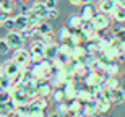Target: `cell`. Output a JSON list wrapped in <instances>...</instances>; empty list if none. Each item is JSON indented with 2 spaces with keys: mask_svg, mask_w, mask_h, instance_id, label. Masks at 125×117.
I'll return each mask as SVG.
<instances>
[{
  "mask_svg": "<svg viewBox=\"0 0 125 117\" xmlns=\"http://www.w3.org/2000/svg\"><path fill=\"white\" fill-rule=\"evenodd\" d=\"M76 98H78L83 104L88 103V101H91V99H94L93 98V93L89 91L88 86H84V88H78V91H76Z\"/></svg>",
  "mask_w": 125,
  "mask_h": 117,
  "instance_id": "cell-21",
  "label": "cell"
},
{
  "mask_svg": "<svg viewBox=\"0 0 125 117\" xmlns=\"http://www.w3.org/2000/svg\"><path fill=\"white\" fill-rule=\"evenodd\" d=\"M41 41L44 42L46 46H47V44H55V34L51 31V33H47V34H44V36H41Z\"/></svg>",
  "mask_w": 125,
  "mask_h": 117,
  "instance_id": "cell-40",
  "label": "cell"
},
{
  "mask_svg": "<svg viewBox=\"0 0 125 117\" xmlns=\"http://www.w3.org/2000/svg\"><path fill=\"white\" fill-rule=\"evenodd\" d=\"M55 111L59 114H60V116H68L70 114V111H68V104H65L63 101H62V103H57V106H55Z\"/></svg>",
  "mask_w": 125,
  "mask_h": 117,
  "instance_id": "cell-38",
  "label": "cell"
},
{
  "mask_svg": "<svg viewBox=\"0 0 125 117\" xmlns=\"http://www.w3.org/2000/svg\"><path fill=\"white\" fill-rule=\"evenodd\" d=\"M104 72H106L107 76H119L122 73V68H120V65L117 64V60H115V62H109Z\"/></svg>",
  "mask_w": 125,
  "mask_h": 117,
  "instance_id": "cell-22",
  "label": "cell"
},
{
  "mask_svg": "<svg viewBox=\"0 0 125 117\" xmlns=\"http://www.w3.org/2000/svg\"><path fill=\"white\" fill-rule=\"evenodd\" d=\"M59 57V44H47L46 49H44V59H47V60H54V59H57Z\"/></svg>",
  "mask_w": 125,
  "mask_h": 117,
  "instance_id": "cell-17",
  "label": "cell"
},
{
  "mask_svg": "<svg viewBox=\"0 0 125 117\" xmlns=\"http://www.w3.org/2000/svg\"><path fill=\"white\" fill-rule=\"evenodd\" d=\"M52 101H54V103H62V101H65V93H63V89L62 88H54V91H52Z\"/></svg>",
  "mask_w": 125,
  "mask_h": 117,
  "instance_id": "cell-31",
  "label": "cell"
},
{
  "mask_svg": "<svg viewBox=\"0 0 125 117\" xmlns=\"http://www.w3.org/2000/svg\"><path fill=\"white\" fill-rule=\"evenodd\" d=\"M115 8H117L115 0H99V3H97V10L106 15H112Z\"/></svg>",
  "mask_w": 125,
  "mask_h": 117,
  "instance_id": "cell-14",
  "label": "cell"
},
{
  "mask_svg": "<svg viewBox=\"0 0 125 117\" xmlns=\"http://www.w3.org/2000/svg\"><path fill=\"white\" fill-rule=\"evenodd\" d=\"M63 93H65V98L68 99H73V98H76V91H78V85H76V81H75V78H72V80H68L67 83L63 85Z\"/></svg>",
  "mask_w": 125,
  "mask_h": 117,
  "instance_id": "cell-13",
  "label": "cell"
},
{
  "mask_svg": "<svg viewBox=\"0 0 125 117\" xmlns=\"http://www.w3.org/2000/svg\"><path fill=\"white\" fill-rule=\"evenodd\" d=\"M21 68H23V67H20L18 64H16L13 59H11V60H7V62L3 64V72H2V73H5L7 76H10V78L15 80L16 76L20 75Z\"/></svg>",
  "mask_w": 125,
  "mask_h": 117,
  "instance_id": "cell-8",
  "label": "cell"
},
{
  "mask_svg": "<svg viewBox=\"0 0 125 117\" xmlns=\"http://www.w3.org/2000/svg\"><path fill=\"white\" fill-rule=\"evenodd\" d=\"M13 60L18 64L20 67H28L31 62H29V51H26V49H16V51L13 52Z\"/></svg>",
  "mask_w": 125,
  "mask_h": 117,
  "instance_id": "cell-9",
  "label": "cell"
},
{
  "mask_svg": "<svg viewBox=\"0 0 125 117\" xmlns=\"http://www.w3.org/2000/svg\"><path fill=\"white\" fill-rule=\"evenodd\" d=\"M29 104H31V107H34V109H44V111H46V107L49 106V101H47V98H44V96H36V98H32L31 101H29Z\"/></svg>",
  "mask_w": 125,
  "mask_h": 117,
  "instance_id": "cell-23",
  "label": "cell"
},
{
  "mask_svg": "<svg viewBox=\"0 0 125 117\" xmlns=\"http://www.w3.org/2000/svg\"><path fill=\"white\" fill-rule=\"evenodd\" d=\"M24 91H26V94L29 96V99H32V98L37 96V80L34 78V76L24 85Z\"/></svg>",
  "mask_w": 125,
  "mask_h": 117,
  "instance_id": "cell-19",
  "label": "cell"
},
{
  "mask_svg": "<svg viewBox=\"0 0 125 117\" xmlns=\"http://www.w3.org/2000/svg\"><path fill=\"white\" fill-rule=\"evenodd\" d=\"M29 117H47V116L44 114V109H34V107H31V114H29Z\"/></svg>",
  "mask_w": 125,
  "mask_h": 117,
  "instance_id": "cell-43",
  "label": "cell"
},
{
  "mask_svg": "<svg viewBox=\"0 0 125 117\" xmlns=\"http://www.w3.org/2000/svg\"><path fill=\"white\" fill-rule=\"evenodd\" d=\"M31 75L36 80H51L52 76V62L44 59L39 64H32Z\"/></svg>",
  "mask_w": 125,
  "mask_h": 117,
  "instance_id": "cell-1",
  "label": "cell"
},
{
  "mask_svg": "<svg viewBox=\"0 0 125 117\" xmlns=\"http://www.w3.org/2000/svg\"><path fill=\"white\" fill-rule=\"evenodd\" d=\"M120 47H122V51H125V39L120 42Z\"/></svg>",
  "mask_w": 125,
  "mask_h": 117,
  "instance_id": "cell-54",
  "label": "cell"
},
{
  "mask_svg": "<svg viewBox=\"0 0 125 117\" xmlns=\"http://www.w3.org/2000/svg\"><path fill=\"white\" fill-rule=\"evenodd\" d=\"M29 28V20H28V15L24 13H18L15 16V29L16 31H23V29Z\"/></svg>",
  "mask_w": 125,
  "mask_h": 117,
  "instance_id": "cell-15",
  "label": "cell"
},
{
  "mask_svg": "<svg viewBox=\"0 0 125 117\" xmlns=\"http://www.w3.org/2000/svg\"><path fill=\"white\" fill-rule=\"evenodd\" d=\"M122 52H124V51H122V47H120V42L114 39V42H112L111 46L104 51V57H106L109 62H115L117 59H120V57H122Z\"/></svg>",
  "mask_w": 125,
  "mask_h": 117,
  "instance_id": "cell-5",
  "label": "cell"
},
{
  "mask_svg": "<svg viewBox=\"0 0 125 117\" xmlns=\"http://www.w3.org/2000/svg\"><path fill=\"white\" fill-rule=\"evenodd\" d=\"M72 49H73V46H72L68 41L59 44V54H62V55H68L70 57L72 55Z\"/></svg>",
  "mask_w": 125,
  "mask_h": 117,
  "instance_id": "cell-33",
  "label": "cell"
},
{
  "mask_svg": "<svg viewBox=\"0 0 125 117\" xmlns=\"http://www.w3.org/2000/svg\"><path fill=\"white\" fill-rule=\"evenodd\" d=\"M52 91H54V86H52L51 80H37V96H51Z\"/></svg>",
  "mask_w": 125,
  "mask_h": 117,
  "instance_id": "cell-11",
  "label": "cell"
},
{
  "mask_svg": "<svg viewBox=\"0 0 125 117\" xmlns=\"http://www.w3.org/2000/svg\"><path fill=\"white\" fill-rule=\"evenodd\" d=\"M84 117H101V114L96 112V114H91V116H84Z\"/></svg>",
  "mask_w": 125,
  "mask_h": 117,
  "instance_id": "cell-53",
  "label": "cell"
},
{
  "mask_svg": "<svg viewBox=\"0 0 125 117\" xmlns=\"http://www.w3.org/2000/svg\"><path fill=\"white\" fill-rule=\"evenodd\" d=\"M0 117H11V114H8V112H0Z\"/></svg>",
  "mask_w": 125,
  "mask_h": 117,
  "instance_id": "cell-52",
  "label": "cell"
},
{
  "mask_svg": "<svg viewBox=\"0 0 125 117\" xmlns=\"http://www.w3.org/2000/svg\"><path fill=\"white\" fill-rule=\"evenodd\" d=\"M31 13H34V15H37L41 20H46V18H49V8H47V5L44 3V2H36V3L31 7V10H29Z\"/></svg>",
  "mask_w": 125,
  "mask_h": 117,
  "instance_id": "cell-12",
  "label": "cell"
},
{
  "mask_svg": "<svg viewBox=\"0 0 125 117\" xmlns=\"http://www.w3.org/2000/svg\"><path fill=\"white\" fill-rule=\"evenodd\" d=\"M13 114L16 117H29V114H31V104H29V103L16 104V109H15Z\"/></svg>",
  "mask_w": 125,
  "mask_h": 117,
  "instance_id": "cell-24",
  "label": "cell"
},
{
  "mask_svg": "<svg viewBox=\"0 0 125 117\" xmlns=\"http://www.w3.org/2000/svg\"><path fill=\"white\" fill-rule=\"evenodd\" d=\"M122 59H124V60H125V51L122 52Z\"/></svg>",
  "mask_w": 125,
  "mask_h": 117,
  "instance_id": "cell-56",
  "label": "cell"
},
{
  "mask_svg": "<svg viewBox=\"0 0 125 117\" xmlns=\"http://www.w3.org/2000/svg\"><path fill=\"white\" fill-rule=\"evenodd\" d=\"M2 72H3V65L0 64V75H2Z\"/></svg>",
  "mask_w": 125,
  "mask_h": 117,
  "instance_id": "cell-55",
  "label": "cell"
},
{
  "mask_svg": "<svg viewBox=\"0 0 125 117\" xmlns=\"http://www.w3.org/2000/svg\"><path fill=\"white\" fill-rule=\"evenodd\" d=\"M67 26H68L72 31H78L83 26V20L80 16V13H75L72 16H68V21H67Z\"/></svg>",
  "mask_w": 125,
  "mask_h": 117,
  "instance_id": "cell-16",
  "label": "cell"
},
{
  "mask_svg": "<svg viewBox=\"0 0 125 117\" xmlns=\"http://www.w3.org/2000/svg\"><path fill=\"white\" fill-rule=\"evenodd\" d=\"M125 103V89L119 86L117 89H112V104H124Z\"/></svg>",
  "mask_w": 125,
  "mask_h": 117,
  "instance_id": "cell-25",
  "label": "cell"
},
{
  "mask_svg": "<svg viewBox=\"0 0 125 117\" xmlns=\"http://www.w3.org/2000/svg\"><path fill=\"white\" fill-rule=\"evenodd\" d=\"M11 99H13V96H11V91H10V89H2V91H0V103L2 104L10 103Z\"/></svg>",
  "mask_w": 125,
  "mask_h": 117,
  "instance_id": "cell-37",
  "label": "cell"
},
{
  "mask_svg": "<svg viewBox=\"0 0 125 117\" xmlns=\"http://www.w3.org/2000/svg\"><path fill=\"white\" fill-rule=\"evenodd\" d=\"M111 107H112V103L111 101H106V99H102V101H99L97 103V112L101 114H107L109 111H111Z\"/></svg>",
  "mask_w": 125,
  "mask_h": 117,
  "instance_id": "cell-32",
  "label": "cell"
},
{
  "mask_svg": "<svg viewBox=\"0 0 125 117\" xmlns=\"http://www.w3.org/2000/svg\"><path fill=\"white\" fill-rule=\"evenodd\" d=\"M11 2H16V0H11Z\"/></svg>",
  "mask_w": 125,
  "mask_h": 117,
  "instance_id": "cell-58",
  "label": "cell"
},
{
  "mask_svg": "<svg viewBox=\"0 0 125 117\" xmlns=\"http://www.w3.org/2000/svg\"><path fill=\"white\" fill-rule=\"evenodd\" d=\"M94 28L97 31H102V29H107L111 26V15H106V13H96V16L93 18L91 21Z\"/></svg>",
  "mask_w": 125,
  "mask_h": 117,
  "instance_id": "cell-6",
  "label": "cell"
},
{
  "mask_svg": "<svg viewBox=\"0 0 125 117\" xmlns=\"http://www.w3.org/2000/svg\"><path fill=\"white\" fill-rule=\"evenodd\" d=\"M0 10L5 11V13H8V15L13 13V11H15V2H11V0H3V3H2Z\"/></svg>",
  "mask_w": 125,
  "mask_h": 117,
  "instance_id": "cell-36",
  "label": "cell"
},
{
  "mask_svg": "<svg viewBox=\"0 0 125 117\" xmlns=\"http://www.w3.org/2000/svg\"><path fill=\"white\" fill-rule=\"evenodd\" d=\"M115 3L119 5V7H125V0H115Z\"/></svg>",
  "mask_w": 125,
  "mask_h": 117,
  "instance_id": "cell-49",
  "label": "cell"
},
{
  "mask_svg": "<svg viewBox=\"0 0 125 117\" xmlns=\"http://www.w3.org/2000/svg\"><path fill=\"white\" fill-rule=\"evenodd\" d=\"M3 28L7 31H13L15 29V16H8V18L3 21Z\"/></svg>",
  "mask_w": 125,
  "mask_h": 117,
  "instance_id": "cell-41",
  "label": "cell"
},
{
  "mask_svg": "<svg viewBox=\"0 0 125 117\" xmlns=\"http://www.w3.org/2000/svg\"><path fill=\"white\" fill-rule=\"evenodd\" d=\"M68 3H70V5H75V7H76V5H81V0H68Z\"/></svg>",
  "mask_w": 125,
  "mask_h": 117,
  "instance_id": "cell-47",
  "label": "cell"
},
{
  "mask_svg": "<svg viewBox=\"0 0 125 117\" xmlns=\"http://www.w3.org/2000/svg\"><path fill=\"white\" fill-rule=\"evenodd\" d=\"M59 16V10L57 8H49V18H57Z\"/></svg>",
  "mask_w": 125,
  "mask_h": 117,
  "instance_id": "cell-45",
  "label": "cell"
},
{
  "mask_svg": "<svg viewBox=\"0 0 125 117\" xmlns=\"http://www.w3.org/2000/svg\"><path fill=\"white\" fill-rule=\"evenodd\" d=\"M68 42L72 46H83V42H86V39L81 34V31L78 29V31H72V34H70V38H68Z\"/></svg>",
  "mask_w": 125,
  "mask_h": 117,
  "instance_id": "cell-20",
  "label": "cell"
},
{
  "mask_svg": "<svg viewBox=\"0 0 125 117\" xmlns=\"http://www.w3.org/2000/svg\"><path fill=\"white\" fill-rule=\"evenodd\" d=\"M83 116H91V114H96L97 112V101L96 99H91L88 103L83 104Z\"/></svg>",
  "mask_w": 125,
  "mask_h": 117,
  "instance_id": "cell-26",
  "label": "cell"
},
{
  "mask_svg": "<svg viewBox=\"0 0 125 117\" xmlns=\"http://www.w3.org/2000/svg\"><path fill=\"white\" fill-rule=\"evenodd\" d=\"M5 39H7V42L10 44V47H11L13 51L21 49V47H23V44H24V38L21 36V33H20V31H16V29L8 31V33H7V36H5Z\"/></svg>",
  "mask_w": 125,
  "mask_h": 117,
  "instance_id": "cell-4",
  "label": "cell"
},
{
  "mask_svg": "<svg viewBox=\"0 0 125 117\" xmlns=\"http://www.w3.org/2000/svg\"><path fill=\"white\" fill-rule=\"evenodd\" d=\"M81 34L84 36V39H86V42L89 41H97V39L101 38V34H99V31H97L96 28H94L91 23H83V26H81Z\"/></svg>",
  "mask_w": 125,
  "mask_h": 117,
  "instance_id": "cell-7",
  "label": "cell"
},
{
  "mask_svg": "<svg viewBox=\"0 0 125 117\" xmlns=\"http://www.w3.org/2000/svg\"><path fill=\"white\" fill-rule=\"evenodd\" d=\"M59 0H44V3L47 5V8H55V5Z\"/></svg>",
  "mask_w": 125,
  "mask_h": 117,
  "instance_id": "cell-44",
  "label": "cell"
},
{
  "mask_svg": "<svg viewBox=\"0 0 125 117\" xmlns=\"http://www.w3.org/2000/svg\"><path fill=\"white\" fill-rule=\"evenodd\" d=\"M111 16L115 20L117 23H125V7H119L117 5V8L114 10V13Z\"/></svg>",
  "mask_w": 125,
  "mask_h": 117,
  "instance_id": "cell-29",
  "label": "cell"
},
{
  "mask_svg": "<svg viewBox=\"0 0 125 117\" xmlns=\"http://www.w3.org/2000/svg\"><path fill=\"white\" fill-rule=\"evenodd\" d=\"M70 117H84V116H83V112H75V114H72Z\"/></svg>",
  "mask_w": 125,
  "mask_h": 117,
  "instance_id": "cell-50",
  "label": "cell"
},
{
  "mask_svg": "<svg viewBox=\"0 0 125 117\" xmlns=\"http://www.w3.org/2000/svg\"><path fill=\"white\" fill-rule=\"evenodd\" d=\"M86 55H88V51H86V47L84 46H73V49H72V55L75 60L78 62H83L84 59H86Z\"/></svg>",
  "mask_w": 125,
  "mask_h": 117,
  "instance_id": "cell-18",
  "label": "cell"
},
{
  "mask_svg": "<svg viewBox=\"0 0 125 117\" xmlns=\"http://www.w3.org/2000/svg\"><path fill=\"white\" fill-rule=\"evenodd\" d=\"M88 3H93V0H81V5H88Z\"/></svg>",
  "mask_w": 125,
  "mask_h": 117,
  "instance_id": "cell-51",
  "label": "cell"
},
{
  "mask_svg": "<svg viewBox=\"0 0 125 117\" xmlns=\"http://www.w3.org/2000/svg\"><path fill=\"white\" fill-rule=\"evenodd\" d=\"M44 49H46V44L41 39L32 41L31 47H29V62L31 64H39L41 60H44Z\"/></svg>",
  "mask_w": 125,
  "mask_h": 117,
  "instance_id": "cell-2",
  "label": "cell"
},
{
  "mask_svg": "<svg viewBox=\"0 0 125 117\" xmlns=\"http://www.w3.org/2000/svg\"><path fill=\"white\" fill-rule=\"evenodd\" d=\"M10 15L8 13H5V11H2V10H0V20H2V21H5V20L8 18Z\"/></svg>",
  "mask_w": 125,
  "mask_h": 117,
  "instance_id": "cell-46",
  "label": "cell"
},
{
  "mask_svg": "<svg viewBox=\"0 0 125 117\" xmlns=\"http://www.w3.org/2000/svg\"><path fill=\"white\" fill-rule=\"evenodd\" d=\"M0 91H2V88H0Z\"/></svg>",
  "mask_w": 125,
  "mask_h": 117,
  "instance_id": "cell-59",
  "label": "cell"
},
{
  "mask_svg": "<svg viewBox=\"0 0 125 117\" xmlns=\"http://www.w3.org/2000/svg\"><path fill=\"white\" fill-rule=\"evenodd\" d=\"M80 16H81V20H83V23H91V21H93V18L96 16V7H94L93 3L81 5Z\"/></svg>",
  "mask_w": 125,
  "mask_h": 117,
  "instance_id": "cell-10",
  "label": "cell"
},
{
  "mask_svg": "<svg viewBox=\"0 0 125 117\" xmlns=\"http://www.w3.org/2000/svg\"><path fill=\"white\" fill-rule=\"evenodd\" d=\"M68 111H70V114L81 112V111H83V103H81L78 98L70 99V103H68Z\"/></svg>",
  "mask_w": 125,
  "mask_h": 117,
  "instance_id": "cell-28",
  "label": "cell"
},
{
  "mask_svg": "<svg viewBox=\"0 0 125 117\" xmlns=\"http://www.w3.org/2000/svg\"><path fill=\"white\" fill-rule=\"evenodd\" d=\"M47 117H63V116H60V114L57 112V111H54V112H51V114H49Z\"/></svg>",
  "mask_w": 125,
  "mask_h": 117,
  "instance_id": "cell-48",
  "label": "cell"
},
{
  "mask_svg": "<svg viewBox=\"0 0 125 117\" xmlns=\"http://www.w3.org/2000/svg\"><path fill=\"white\" fill-rule=\"evenodd\" d=\"M0 28H3V21L2 20H0Z\"/></svg>",
  "mask_w": 125,
  "mask_h": 117,
  "instance_id": "cell-57",
  "label": "cell"
},
{
  "mask_svg": "<svg viewBox=\"0 0 125 117\" xmlns=\"http://www.w3.org/2000/svg\"><path fill=\"white\" fill-rule=\"evenodd\" d=\"M11 51V47H10V44L7 42V39H2L0 38V54H8V52Z\"/></svg>",
  "mask_w": 125,
  "mask_h": 117,
  "instance_id": "cell-42",
  "label": "cell"
},
{
  "mask_svg": "<svg viewBox=\"0 0 125 117\" xmlns=\"http://www.w3.org/2000/svg\"><path fill=\"white\" fill-rule=\"evenodd\" d=\"M34 29H36V34H37V38H39V39H41V36H44V34H47V33H51V31H52L51 24L46 23L44 20H42V21H39V24H37Z\"/></svg>",
  "mask_w": 125,
  "mask_h": 117,
  "instance_id": "cell-27",
  "label": "cell"
},
{
  "mask_svg": "<svg viewBox=\"0 0 125 117\" xmlns=\"http://www.w3.org/2000/svg\"><path fill=\"white\" fill-rule=\"evenodd\" d=\"M112 38L115 39V41L122 42V41L125 39V28H117V29H114V34H112Z\"/></svg>",
  "mask_w": 125,
  "mask_h": 117,
  "instance_id": "cell-39",
  "label": "cell"
},
{
  "mask_svg": "<svg viewBox=\"0 0 125 117\" xmlns=\"http://www.w3.org/2000/svg\"><path fill=\"white\" fill-rule=\"evenodd\" d=\"M13 86V78H10V76H7L5 73H2L0 75V88L2 89H10Z\"/></svg>",
  "mask_w": 125,
  "mask_h": 117,
  "instance_id": "cell-34",
  "label": "cell"
},
{
  "mask_svg": "<svg viewBox=\"0 0 125 117\" xmlns=\"http://www.w3.org/2000/svg\"><path fill=\"white\" fill-rule=\"evenodd\" d=\"M106 88H109V89H117L119 86H120V81H119V78L117 76H107V80H106V85H104Z\"/></svg>",
  "mask_w": 125,
  "mask_h": 117,
  "instance_id": "cell-35",
  "label": "cell"
},
{
  "mask_svg": "<svg viewBox=\"0 0 125 117\" xmlns=\"http://www.w3.org/2000/svg\"><path fill=\"white\" fill-rule=\"evenodd\" d=\"M70 34H72V29H70L68 26H62V28L57 31V39L60 42H65V41H68Z\"/></svg>",
  "mask_w": 125,
  "mask_h": 117,
  "instance_id": "cell-30",
  "label": "cell"
},
{
  "mask_svg": "<svg viewBox=\"0 0 125 117\" xmlns=\"http://www.w3.org/2000/svg\"><path fill=\"white\" fill-rule=\"evenodd\" d=\"M73 76H70L68 70H67V67L63 68H57V70H52V76H51V83L54 88H63V85L72 80Z\"/></svg>",
  "mask_w": 125,
  "mask_h": 117,
  "instance_id": "cell-3",
  "label": "cell"
}]
</instances>
